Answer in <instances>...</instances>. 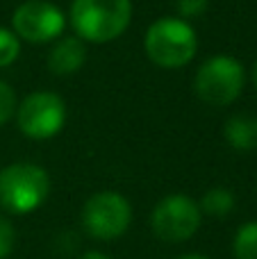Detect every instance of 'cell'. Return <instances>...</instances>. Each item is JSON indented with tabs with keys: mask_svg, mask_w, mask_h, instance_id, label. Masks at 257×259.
Returning <instances> with one entry per match:
<instances>
[{
	"mask_svg": "<svg viewBox=\"0 0 257 259\" xmlns=\"http://www.w3.org/2000/svg\"><path fill=\"white\" fill-rule=\"evenodd\" d=\"M132 0H73L71 25L75 36L91 44H107L127 30Z\"/></svg>",
	"mask_w": 257,
	"mask_h": 259,
	"instance_id": "1",
	"label": "cell"
},
{
	"mask_svg": "<svg viewBox=\"0 0 257 259\" xmlns=\"http://www.w3.org/2000/svg\"><path fill=\"white\" fill-rule=\"evenodd\" d=\"M144 50L153 64L162 68H182L194 59L198 50L196 32L185 18L164 16L148 27Z\"/></svg>",
	"mask_w": 257,
	"mask_h": 259,
	"instance_id": "2",
	"label": "cell"
},
{
	"mask_svg": "<svg viewBox=\"0 0 257 259\" xmlns=\"http://www.w3.org/2000/svg\"><path fill=\"white\" fill-rule=\"evenodd\" d=\"M50 193V178L41 166L16 161L0 170V207L7 214H30Z\"/></svg>",
	"mask_w": 257,
	"mask_h": 259,
	"instance_id": "3",
	"label": "cell"
},
{
	"mask_svg": "<svg viewBox=\"0 0 257 259\" xmlns=\"http://www.w3.org/2000/svg\"><path fill=\"white\" fill-rule=\"evenodd\" d=\"M246 84V71L241 62L228 55L209 57L203 66L196 71L194 91L205 105L212 107H226L235 103L241 96Z\"/></svg>",
	"mask_w": 257,
	"mask_h": 259,
	"instance_id": "4",
	"label": "cell"
},
{
	"mask_svg": "<svg viewBox=\"0 0 257 259\" xmlns=\"http://www.w3.org/2000/svg\"><path fill=\"white\" fill-rule=\"evenodd\" d=\"M132 223V207L121 193L100 191L94 193L82 207V228L89 237L109 241L121 234Z\"/></svg>",
	"mask_w": 257,
	"mask_h": 259,
	"instance_id": "5",
	"label": "cell"
},
{
	"mask_svg": "<svg viewBox=\"0 0 257 259\" xmlns=\"http://www.w3.org/2000/svg\"><path fill=\"white\" fill-rule=\"evenodd\" d=\"M200 211L198 202L189 196L173 193L157 202L153 209V232L164 243H182L191 239L200 228Z\"/></svg>",
	"mask_w": 257,
	"mask_h": 259,
	"instance_id": "6",
	"label": "cell"
},
{
	"mask_svg": "<svg viewBox=\"0 0 257 259\" xmlns=\"http://www.w3.org/2000/svg\"><path fill=\"white\" fill-rule=\"evenodd\" d=\"M16 123L18 130L30 139H53L66 123V105L57 94L36 91L21 103Z\"/></svg>",
	"mask_w": 257,
	"mask_h": 259,
	"instance_id": "7",
	"label": "cell"
},
{
	"mask_svg": "<svg viewBox=\"0 0 257 259\" xmlns=\"http://www.w3.org/2000/svg\"><path fill=\"white\" fill-rule=\"evenodd\" d=\"M14 34L30 44L55 41L66 27L64 12L48 0H25L12 16Z\"/></svg>",
	"mask_w": 257,
	"mask_h": 259,
	"instance_id": "8",
	"label": "cell"
},
{
	"mask_svg": "<svg viewBox=\"0 0 257 259\" xmlns=\"http://www.w3.org/2000/svg\"><path fill=\"white\" fill-rule=\"evenodd\" d=\"M87 62V48L80 36H64L48 53V68L53 75H73Z\"/></svg>",
	"mask_w": 257,
	"mask_h": 259,
	"instance_id": "9",
	"label": "cell"
},
{
	"mask_svg": "<svg viewBox=\"0 0 257 259\" xmlns=\"http://www.w3.org/2000/svg\"><path fill=\"white\" fill-rule=\"evenodd\" d=\"M223 134H226V141L235 150H241V152L255 150L257 148V116L237 114V116L228 118Z\"/></svg>",
	"mask_w": 257,
	"mask_h": 259,
	"instance_id": "10",
	"label": "cell"
},
{
	"mask_svg": "<svg viewBox=\"0 0 257 259\" xmlns=\"http://www.w3.org/2000/svg\"><path fill=\"white\" fill-rule=\"evenodd\" d=\"M198 207H200V211H205V214L223 219V216H228L232 209H235V193L226 187H214L203 196V200L198 202Z\"/></svg>",
	"mask_w": 257,
	"mask_h": 259,
	"instance_id": "11",
	"label": "cell"
},
{
	"mask_svg": "<svg viewBox=\"0 0 257 259\" xmlns=\"http://www.w3.org/2000/svg\"><path fill=\"white\" fill-rule=\"evenodd\" d=\"M235 259H257V221L241 225L232 243Z\"/></svg>",
	"mask_w": 257,
	"mask_h": 259,
	"instance_id": "12",
	"label": "cell"
},
{
	"mask_svg": "<svg viewBox=\"0 0 257 259\" xmlns=\"http://www.w3.org/2000/svg\"><path fill=\"white\" fill-rule=\"evenodd\" d=\"M18 53H21V41L14 34V30L0 27V68L16 62Z\"/></svg>",
	"mask_w": 257,
	"mask_h": 259,
	"instance_id": "13",
	"label": "cell"
},
{
	"mask_svg": "<svg viewBox=\"0 0 257 259\" xmlns=\"http://www.w3.org/2000/svg\"><path fill=\"white\" fill-rule=\"evenodd\" d=\"M16 112V94L7 82L0 80V125L7 123Z\"/></svg>",
	"mask_w": 257,
	"mask_h": 259,
	"instance_id": "14",
	"label": "cell"
},
{
	"mask_svg": "<svg viewBox=\"0 0 257 259\" xmlns=\"http://www.w3.org/2000/svg\"><path fill=\"white\" fill-rule=\"evenodd\" d=\"M14 241H16V232L12 221L0 214V259L9 257V252L14 250Z\"/></svg>",
	"mask_w": 257,
	"mask_h": 259,
	"instance_id": "15",
	"label": "cell"
},
{
	"mask_svg": "<svg viewBox=\"0 0 257 259\" xmlns=\"http://www.w3.org/2000/svg\"><path fill=\"white\" fill-rule=\"evenodd\" d=\"M176 9L180 18H196L207 9V0H176Z\"/></svg>",
	"mask_w": 257,
	"mask_h": 259,
	"instance_id": "16",
	"label": "cell"
},
{
	"mask_svg": "<svg viewBox=\"0 0 257 259\" xmlns=\"http://www.w3.org/2000/svg\"><path fill=\"white\" fill-rule=\"evenodd\" d=\"M80 259H112V257H107L105 252H96V250H91V252H84Z\"/></svg>",
	"mask_w": 257,
	"mask_h": 259,
	"instance_id": "17",
	"label": "cell"
},
{
	"mask_svg": "<svg viewBox=\"0 0 257 259\" xmlns=\"http://www.w3.org/2000/svg\"><path fill=\"white\" fill-rule=\"evenodd\" d=\"M178 259H209V257H205V255H196V252H191V255H182V257H178Z\"/></svg>",
	"mask_w": 257,
	"mask_h": 259,
	"instance_id": "18",
	"label": "cell"
},
{
	"mask_svg": "<svg viewBox=\"0 0 257 259\" xmlns=\"http://www.w3.org/2000/svg\"><path fill=\"white\" fill-rule=\"evenodd\" d=\"M253 82H255V89H257V62H255V68H253Z\"/></svg>",
	"mask_w": 257,
	"mask_h": 259,
	"instance_id": "19",
	"label": "cell"
}]
</instances>
